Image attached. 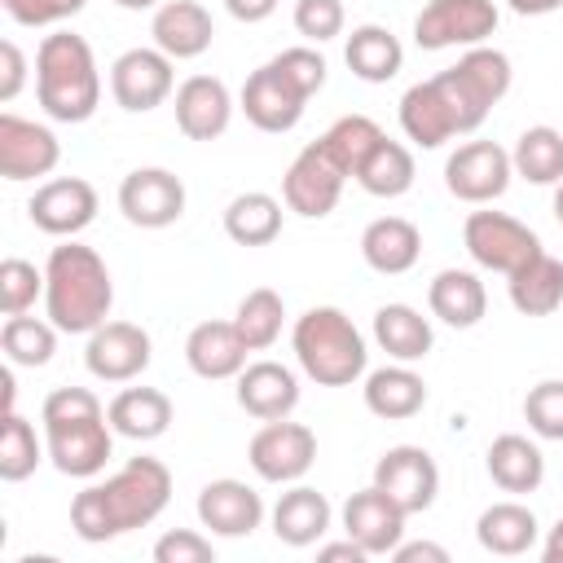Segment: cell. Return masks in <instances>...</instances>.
<instances>
[{"label":"cell","mask_w":563,"mask_h":563,"mask_svg":"<svg viewBox=\"0 0 563 563\" xmlns=\"http://www.w3.org/2000/svg\"><path fill=\"white\" fill-rule=\"evenodd\" d=\"M400 128H405V136H409L413 145H422V150H440L449 136H457L453 114H449V106H444L435 79H422V84L405 88V97H400Z\"/></svg>","instance_id":"obj_33"},{"label":"cell","mask_w":563,"mask_h":563,"mask_svg":"<svg viewBox=\"0 0 563 563\" xmlns=\"http://www.w3.org/2000/svg\"><path fill=\"white\" fill-rule=\"evenodd\" d=\"M238 405L260 418V422H277L290 418L299 405V378L295 369H286L282 361H255L238 374Z\"/></svg>","instance_id":"obj_22"},{"label":"cell","mask_w":563,"mask_h":563,"mask_svg":"<svg viewBox=\"0 0 563 563\" xmlns=\"http://www.w3.org/2000/svg\"><path fill=\"white\" fill-rule=\"evenodd\" d=\"M242 114L260 128V132H290L299 119H303V106H308V97L273 66V62H264L260 70H251L246 75V84H242Z\"/></svg>","instance_id":"obj_18"},{"label":"cell","mask_w":563,"mask_h":563,"mask_svg":"<svg viewBox=\"0 0 563 563\" xmlns=\"http://www.w3.org/2000/svg\"><path fill=\"white\" fill-rule=\"evenodd\" d=\"M26 216L48 238H75L97 220V189L84 176L44 180L26 202Z\"/></svg>","instance_id":"obj_15"},{"label":"cell","mask_w":563,"mask_h":563,"mask_svg":"<svg viewBox=\"0 0 563 563\" xmlns=\"http://www.w3.org/2000/svg\"><path fill=\"white\" fill-rule=\"evenodd\" d=\"M282 321H286V303H282V295L273 286L246 290L242 303H238V312H233V325H238V334L246 339L251 352L273 347L277 334H282Z\"/></svg>","instance_id":"obj_38"},{"label":"cell","mask_w":563,"mask_h":563,"mask_svg":"<svg viewBox=\"0 0 563 563\" xmlns=\"http://www.w3.org/2000/svg\"><path fill=\"white\" fill-rule=\"evenodd\" d=\"M106 418H110L114 435H128V440H158V435L172 427V400H167V391H158V387H123V391L106 405Z\"/></svg>","instance_id":"obj_30"},{"label":"cell","mask_w":563,"mask_h":563,"mask_svg":"<svg viewBox=\"0 0 563 563\" xmlns=\"http://www.w3.org/2000/svg\"><path fill=\"white\" fill-rule=\"evenodd\" d=\"M224 9H229V18H238V22H264V18H273V9H277V0H224Z\"/></svg>","instance_id":"obj_53"},{"label":"cell","mask_w":563,"mask_h":563,"mask_svg":"<svg viewBox=\"0 0 563 563\" xmlns=\"http://www.w3.org/2000/svg\"><path fill=\"white\" fill-rule=\"evenodd\" d=\"M62 163V145L53 128L22 119V114H0V176L4 180H35L48 176Z\"/></svg>","instance_id":"obj_16"},{"label":"cell","mask_w":563,"mask_h":563,"mask_svg":"<svg viewBox=\"0 0 563 563\" xmlns=\"http://www.w3.org/2000/svg\"><path fill=\"white\" fill-rule=\"evenodd\" d=\"M361 255H365V264H369L374 273L400 277V273H409V268L418 264V255H422V233H418V224L405 220V216H378V220H369L365 233H361Z\"/></svg>","instance_id":"obj_24"},{"label":"cell","mask_w":563,"mask_h":563,"mask_svg":"<svg viewBox=\"0 0 563 563\" xmlns=\"http://www.w3.org/2000/svg\"><path fill=\"white\" fill-rule=\"evenodd\" d=\"M176 128L189 136V141H216L229 132V119H233V97L224 88V79L216 75H189L180 88H176Z\"/></svg>","instance_id":"obj_19"},{"label":"cell","mask_w":563,"mask_h":563,"mask_svg":"<svg viewBox=\"0 0 563 563\" xmlns=\"http://www.w3.org/2000/svg\"><path fill=\"white\" fill-rule=\"evenodd\" d=\"M519 18H545V13H554V9H563V0H506Z\"/></svg>","instance_id":"obj_54"},{"label":"cell","mask_w":563,"mask_h":563,"mask_svg":"<svg viewBox=\"0 0 563 563\" xmlns=\"http://www.w3.org/2000/svg\"><path fill=\"white\" fill-rule=\"evenodd\" d=\"M510 154L497 145V141H466L449 154L444 163V189L462 202H493L510 189Z\"/></svg>","instance_id":"obj_10"},{"label":"cell","mask_w":563,"mask_h":563,"mask_svg":"<svg viewBox=\"0 0 563 563\" xmlns=\"http://www.w3.org/2000/svg\"><path fill=\"white\" fill-rule=\"evenodd\" d=\"M295 31L312 44L343 35V0H295Z\"/></svg>","instance_id":"obj_47"},{"label":"cell","mask_w":563,"mask_h":563,"mask_svg":"<svg viewBox=\"0 0 563 563\" xmlns=\"http://www.w3.org/2000/svg\"><path fill=\"white\" fill-rule=\"evenodd\" d=\"M198 523L216 537H251L264 523V501L242 479H211L198 493Z\"/></svg>","instance_id":"obj_20"},{"label":"cell","mask_w":563,"mask_h":563,"mask_svg":"<svg viewBox=\"0 0 563 563\" xmlns=\"http://www.w3.org/2000/svg\"><path fill=\"white\" fill-rule=\"evenodd\" d=\"M352 180H356L365 194H374V198H400V194L413 189V154H409L400 141L383 136V141L374 145V154L356 167Z\"/></svg>","instance_id":"obj_37"},{"label":"cell","mask_w":563,"mask_h":563,"mask_svg":"<svg viewBox=\"0 0 563 563\" xmlns=\"http://www.w3.org/2000/svg\"><path fill=\"white\" fill-rule=\"evenodd\" d=\"M427 303H431V317H440L444 325L471 330L488 312V290L471 268H440L427 286Z\"/></svg>","instance_id":"obj_26"},{"label":"cell","mask_w":563,"mask_h":563,"mask_svg":"<svg viewBox=\"0 0 563 563\" xmlns=\"http://www.w3.org/2000/svg\"><path fill=\"white\" fill-rule=\"evenodd\" d=\"M374 484L405 510V515H422L431 510L435 493H440V466L427 449L418 444H396L374 462Z\"/></svg>","instance_id":"obj_14"},{"label":"cell","mask_w":563,"mask_h":563,"mask_svg":"<svg viewBox=\"0 0 563 563\" xmlns=\"http://www.w3.org/2000/svg\"><path fill=\"white\" fill-rule=\"evenodd\" d=\"M510 167L528 185H559L563 180V132L550 123L519 132V141L510 150Z\"/></svg>","instance_id":"obj_36"},{"label":"cell","mask_w":563,"mask_h":563,"mask_svg":"<svg viewBox=\"0 0 563 563\" xmlns=\"http://www.w3.org/2000/svg\"><path fill=\"white\" fill-rule=\"evenodd\" d=\"M457 70L497 106L506 92H510V79H515V70H510V57L501 53V48H488V44H475V48H466L462 57H457Z\"/></svg>","instance_id":"obj_43"},{"label":"cell","mask_w":563,"mask_h":563,"mask_svg":"<svg viewBox=\"0 0 563 563\" xmlns=\"http://www.w3.org/2000/svg\"><path fill=\"white\" fill-rule=\"evenodd\" d=\"M246 462L264 484H299L317 462V435L290 418L264 422L246 444Z\"/></svg>","instance_id":"obj_9"},{"label":"cell","mask_w":563,"mask_h":563,"mask_svg":"<svg viewBox=\"0 0 563 563\" xmlns=\"http://www.w3.org/2000/svg\"><path fill=\"white\" fill-rule=\"evenodd\" d=\"M35 97L48 119L84 123L97 114L101 101V70L92 44L75 31H53L35 48Z\"/></svg>","instance_id":"obj_4"},{"label":"cell","mask_w":563,"mask_h":563,"mask_svg":"<svg viewBox=\"0 0 563 563\" xmlns=\"http://www.w3.org/2000/svg\"><path fill=\"white\" fill-rule=\"evenodd\" d=\"M290 347H295L299 369L321 387H352L365 374V361H369L365 339L352 325V317L343 308H330V303L308 308L295 321Z\"/></svg>","instance_id":"obj_5"},{"label":"cell","mask_w":563,"mask_h":563,"mask_svg":"<svg viewBox=\"0 0 563 563\" xmlns=\"http://www.w3.org/2000/svg\"><path fill=\"white\" fill-rule=\"evenodd\" d=\"M396 563H449V550L435 545V541H400L391 550Z\"/></svg>","instance_id":"obj_51"},{"label":"cell","mask_w":563,"mask_h":563,"mask_svg":"<svg viewBox=\"0 0 563 563\" xmlns=\"http://www.w3.org/2000/svg\"><path fill=\"white\" fill-rule=\"evenodd\" d=\"M361 391H365V409L374 418H387V422H405V418L422 413V405H427V383L405 361L369 369Z\"/></svg>","instance_id":"obj_27"},{"label":"cell","mask_w":563,"mask_h":563,"mask_svg":"<svg viewBox=\"0 0 563 563\" xmlns=\"http://www.w3.org/2000/svg\"><path fill=\"white\" fill-rule=\"evenodd\" d=\"M431 79H435V88H440V97H444V106H449L457 132H475V128L488 119L493 101H488L457 66H449V70H440V75H431Z\"/></svg>","instance_id":"obj_42"},{"label":"cell","mask_w":563,"mask_h":563,"mask_svg":"<svg viewBox=\"0 0 563 563\" xmlns=\"http://www.w3.org/2000/svg\"><path fill=\"white\" fill-rule=\"evenodd\" d=\"M405 510L378 488V484H369V488H361V493H352L347 501H343V532L374 559V554H391L400 541H405Z\"/></svg>","instance_id":"obj_17"},{"label":"cell","mask_w":563,"mask_h":563,"mask_svg":"<svg viewBox=\"0 0 563 563\" xmlns=\"http://www.w3.org/2000/svg\"><path fill=\"white\" fill-rule=\"evenodd\" d=\"M541 559L545 563H563V519L545 532V545H541Z\"/></svg>","instance_id":"obj_55"},{"label":"cell","mask_w":563,"mask_h":563,"mask_svg":"<svg viewBox=\"0 0 563 563\" xmlns=\"http://www.w3.org/2000/svg\"><path fill=\"white\" fill-rule=\"evenodd\" d=\"M330 519H334V510H330L325 493H317L308 484H290L273 506V537L282 545L303 550V545H317L330 532Z\"/></svg>","instance_id":"obj_25"},{"label":"cell","mask_w":563,"mask_h":563,"mask_svg":"<svg viewBox=\"0 0 563 563\" xmlns=\"http://www.w3.org/2000/svg\"><path fill=\"white\" fill-rule=\"evenodd\" d=\"M150 356H154V343L132 321H101L88 334V347H84V365L101 383H132V378H141L150 369Z\"/></svg>","instance_id":"obj_13"},{"label":"cell","mask_w":563,"mask_h":563,"mask_svg":"<svg viewBox=\"0 0 563 563\" xmlns=\"http://www.w3.org/2000/svg\"><path fill=\"white\" fill-rule=\"evenodd\" d=\"M246 339L233 321H198L185 339V361L198 378H238L246 369Z\"/></svg>","instance_id":"obj_23"},{"label":"cell","mask_w":563,"mask_h":563,"mask_svg":"<svg viewBox=\"0 0 563 563\" xmlns=\"http://www.w3.org/2000/svg\"><path fill=\"white\" fill-rule=\"evenodd\" d=\"M224 233L238 246H268L282 233V202L264 189H246L224 207Z\"/></svg>","instance_id":"obj_35"},{"label":"cell","mask_w":563,"mask_h":563,"mask_svg":"<svg viewBox=\"0 0 563 563\" xmlns=\"http://www.w3.org/2000/svg\"><path fill=\"white\" fill-rule=\"evenodd\" d=\"M554 220H559V224H563V180H559V185H554Z\"/></svg>","instance_id":"obj_57"},{"label":"cell","mask_w":563,"mask_h":563,"mask_svg":"<svg viewBox=\"0 0 563 563\" xmlns=\"http://www.w3.org/2000/svg\"><path fill=\"white\" fill-rule=\"evenodd\" d=\"M48 462L70 479H92L114 453V427L88 387H57L40 405Z\"/></svg>","instance_id":"obj_2"},{"label":"cell","mask_w":563,"mask_h":563,"mask_svg":"<svg viewBox=\"0 0 563 563\" xmlns=\"http://www.w3.org/2000/svg\"><path fill=\"white\" fill-rule=\"evenodd\" d=\"M0 347H4L9 365H26V369L48 365L53 352H57V325H53V321H40V317H26V312L4 317V325H0Z\"/></svg>","instance_id":"obj_39"},{"label":"cell","mask_w":563,"mask_h":563,"mask_svg":"<svg viewBox=\"0 0 563 563\" xmlns=\"http://www.w3.org/2000/svg\"><path fill=\"white\" fill-rule=\"evenodd\" d=\"M150 35H154V48H163L172 62H189L211 48L216 26L198 0H163L150 18Z\"/></svg>","instance_id":"obj_21"},{"label":"cell","mask_w":563,"mask_h":563,"mask_svg":"<svg viewBox=\"0 0 563 563\" xmlns=\"http://www.w3.org/2000/svg\"><path fill=\"white\" fill-rule=\"evenodd\" d=\"M484 466H488V475H493V484H497L501 493H537L541 479H545V457H541V449H537L528 435H515V431H506V435H497V440L488 444Z\"/></svg>","instance_id":"obj_29"},{"label":"cell","mask_w":563,"mask_h":563,"mask_svg":"<svg viewBox=\"0 0 563 563\" xmlns=\"http://www.w3.org/2000/svg\"><path fill=\"white\" fill-rule=\"evenodd\" d=\"M44 453L48 449L40 444L35 427L18 409H4V422H0V479L4 484H22L26 475H35Z\"/></svg>","instance_id":"obj_40"},{"label":"cell","mask_w":563,"mask_h":563,"mask_svg":"<svg viewBox=\"0 0 563 563\" xmlns=\"http://www.w3.org/2000/svg\"><path fill=\"white\" fill-rule=\"evenodd\" d=\"M110 303H114V282L92 246L66 238L62 246L48 251L44 312L62 334H92L110 317Z\"/></svg>","instance_id":"obj_3"},{"label":"cell","mask_w":563,"mask_h":563,"mask_svg":"<svg viewBox=\"0 0 563 563\" xmlns=\"http://www.w3.org/2000/svg\"><path fill=\"white\" fill-rule=\"evenodd\" d=\"M273 66L312 101L321 88H325V57L317 53V48H308V44H295V48H282L277 57H273Z\"/></svg>","instance_id":"obj_46"},{"label":"cell","mask_w":563,"mask_h":563,"mask_svg":"<svg viewBox=\"0 0 563 563\" xmlns=\"http://www.w3.org/2000/svg\"><path fill=\"white\" fill-rule=\"evenodd\" d=\"M528 431L541 440H563V378H541L523 396Z\"/></svg>","instance_id":"obj_45"},{"label":"cell","mask_w":563,"mask_h":563,"mask_svg":"<svg viewBox=\"0 0 563 563\" xmlns=\"http://www.w3.org/2000/svg\"><path fill=\"white\" fill-rule=\"evenodd\" d=\"M383 136H387V132H383L369 114H343V119H334V123L321 132L325 150L339 158V167H343L347 176H356V167L374 154V145H378Z\"/></svg>","instance_id":"obj_41"},{"label":"cell","mask_w":563,"mask_h":563,"mask_svg":"<svg viewBox=\"0 0 563 563\" xmlns=\"http://www.w3.org/2000/svg\"><path fill=\"white\" fill-rule=\"evenodd\" d=\"M84 4L88 0H4V13L18 26H53V22L75 18Z\"/></svg>","instance_id":"obj_49"},{"label":"cell","mask_w":563,"mask_h":563,"mask_svg":"<svg viewBox=\"0 0 563 563\" xmlns=\"http://www.w3.org/2000/svg\"><path fill=\"white\" fill-rule=\"evenodd\" d=\"M317 559H321V563H365L369 554H365L352 537H343V541H325V545L317 550Z\"/></svg>","instance_id":"obj_52"},{"label":"cell","mask_w":563,"mask_h":563,"mask_svg":"<svg viewBox=\"0 0 563 563\" xmlns=\"http://www.w3.org/2000/svg\"><path fill=\"white\" fill-rule=\"evenodd\" d=\"M506 290H510L515 312H523V317H550V312H559V303H563V260L537 251L528 264H519L510 273Z\"/></svg>","instance_id":"obj_31"},{"label":"cell","mask_w":563,"mask_h":563,"mask_svg":"<svg viewBox=\"0 0 563 563\" xmlns=\"http://www.w3.org/2000/svg\"><path fill=\"white\" fill-rule=\"evenodd\" d=\"M343 180H347V172L339 167V158H334V154L325 150V141L317 136V141H308V145L290 158V167H286V176H282V202H286L295 216H303V220H321V216H330V211L339 207Z\"/></svg>","instance_id":"obj_6"},{"label":"cell","mask_w":563,"mask_h":563,"mask_svg":"<svg viewBox=\"0 0 563 563\" xmlns=\"http://www.w3.org/2000/svg\"><path fill=\"white\" fill-rule=\"evenodd\" d=\"M172 501V471L158 457L123 462L106 484H88L70 501V528L79 541H110L154 523Z\"/></svg>","instance_id":"obj_1"},{"label":"cell","mask_w":563,"mask_h":563,"mask_svg":"<svg viewBox=\"0 0 563 563\" xmlns=\"http://www.w3.org/2000/svg\"><path fill=\"white\" fill-rule=\"evenodd\" d=\"M537 537H541V523H537V515L523 501H493L475 519V541L488 554H501V559L528 554L537 545Z\"/></svg>","instance_id":"obj_28"},{"label":"cell","mask_w":563,"mask_h":563,"mask_svg":"<svg viewBox=\"0 0 563 563\" xmlns=\"http://www.w3.org/2000/svg\"><path fill=\"white\" fill-rule=\"evenodd\" d=\"M374 343H378L391 361L413 365V361H422V356L431 352L435 334H431V321H427L418 308H409V303H383V308L374 312Z\"/></svg>","instance_id":"obj_34"},{"label":"cell","mask_w":563,"mask_h":563,"mask_svg":"<svg viewBox=\"0 0 563 563\" xmlns=\"http://www.w3.org/2000/svg\"><path fill=\"white\" fill-rule=\"evenodd\" d=\"M0 101H13L18 92H22V84H26V57H22V48L13 44V40H4L0 44Z\"/></svg>","instance_id":"obj_50"},{"label":"cell","mask_w":563,"mask_h":563,"mask_svg":"<svg viewBox=\"0 0 563 563\" xmlns=\"http://www.w3.org/2000/svg\"><path fill=\"white\" fill-rule=\"evenodd\" d=\"M343 62H347V70H352L356 79H365V84H387V79H396V70L405 66V48H400V40H396L387 26L365 22V26H356V31L347 35Z\"/></svg>","instance_id":"obj_32"},{"label":"cell","mask_w":563,"mask_h":563,"mask_svg":"<svg viewBox=\"0 0 563 563\" xmlns=\"http://www.w3.org/2000/svg\"><path fill=\"white\" fill-rule=\"evenodd\" d=\"M119 9H132V13H141V9H158V0H114Z\"/></svg>","instance_id":"obj_56"},{"label":"cell","mask_w":563,"mask_h":563,"mask_svg":"<svg viewBox=\"0 0 563 563\" xmlns=\"http://www.w3.org/2000/svg\"><path fill=\"white\" fill-rule=\"evenodd\" d=\"M119 211L136 229H167L185 216V180L167 167H136L119 185Z\"/></svg>","instance_id":"obj_11"},{"label":"cell","mask_w":563,"mask_h":563,"mask_svg":"<svg viewBox=\"0 0 563 563\" xmlns=\"http://www.w3.org/2000/svg\"><path fill=\"white\" fill-rule=\"evenodd\" d=\"M44 295V273L31 264V260H18L9 255L0 264V312L4 317H18V312H31V303Z\"/></svg>","instance_id":"obj_44"},{"label":"cell","mask_w":563,"mask_h":563,"mask_svg":"<svg viewBox=\"0 0 563 563\" xmlns=\"http://www.w3.org/2000/svg\"><path fill=\"white\" fill-rule=\"evenodd\" d=\"M172 88H176V70L163 48H128L110 66V92L128 114H145L163 106Z\"/></svg>","instance_id":"obj_12"},{"label":"cell","mask_w":563,"mask_h":563,"mask_svg":"<svg viewBox=\"0 0 563 563\" xmlns=\"http://www.w3.org/2000/svg\"><path fill=\"white\" fill-rule=\"evenodd\" d=\"M462 242H466V255L479 268L506 273V277L541 251V238L506 211H471L466 224H462Z\"/></svg>","instance_id":"obj_8"},{"label":"cell","mask_w":563,"mask_h":563,"mask_svg":"<svg viewBox=\"0 0 563 563\" xmlns=\"http://www.w3.org/2000/svg\"><path fill=\"white\" fill-rule=\"evenodd\" d=\"M154 563H216V545L194 528H172L154 541Z\"/></svg>","instance_id":"obj_48"},{"label":"cell","mask_w":563,"mask_h":563,"mask_svg":"<svg viewBox=\"0 0 563 563\" xmlns=\"http://www.w3.org/2000/svg\"><path fill=\"white\" fill-rule=\"evenodd\" d=\"M497 31L493 0H427L413 18V44L427 53L440 48H475Z\"/></svg>","instance_id":"obj_7"}]
</instances>
